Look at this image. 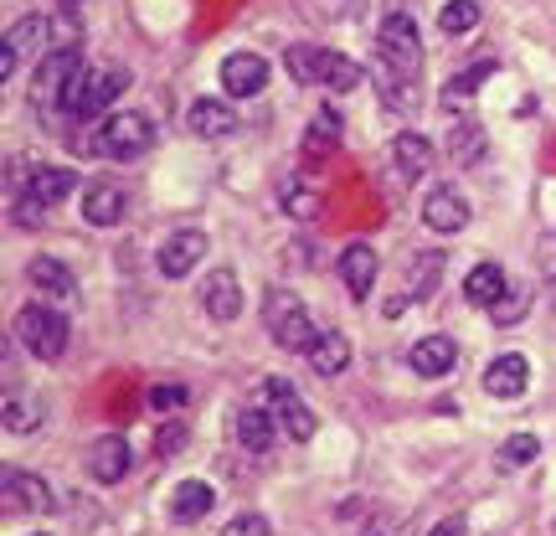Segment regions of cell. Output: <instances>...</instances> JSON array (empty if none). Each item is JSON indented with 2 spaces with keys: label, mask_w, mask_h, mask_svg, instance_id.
<instances>
[{
  "label": "cell",
  "mask_w": 556,
  "mask_h": 536,
  "mask_svg": "<svg viewBox=\"0 0 556 536\" xmlns=\"http://www.w3.org/2000/svg\"><path fill=\"white\" fill-rule=\"evenodd\" d=\"M52 26L58 21H47V16H21L5 32V41H0V78H16V67L26 58H47L52 52Z\"/></svg>",
  "instance_id": "cell-6"
},
{
  "label": "cell",
  "mask_w": 556,
  "mask_h": 536,
  "mask_svg": "<svg viewBox=\"0 0 556 536\" xmlns=\"http://www.w3.org/2000/svg\"><path fill=\"white\" fill-rule=\"evenodd\" d=\"M278 438V417L268 413V408H248V413H238V444L248 449V454H268Z\"/></svg>",
  "instance_id": "cell-27"
},
{
  "label": "cell",
  "mask_w": 556,
  "mask_h": 536,
  "mask_svg": "<svg viewBox=\"0 0 556 536\" xmlns=\"http://www.w3.org/2000/svg\"><path fill=\"white\" fill-rule=\"evenodd\" d=\"M150 145H155V124H150V114H139V109H119V114H109V120L99 124V135L88 139V155L139 160Z\"/></svg>",
  "instance_id": "cell-4"
},
{
  "label": "cell",
  "mask_w": 556,
  "mask_h": 536,
  "mask_svg": "<svg viewBox=\"0 0 556 536\" xmlns=\"http://www.w3.org/2000/svg\"><path fill=\"white\" fill-rule=\"evenodd\" d=\"M495 67H500L495 58H479V62H469L464 73H454V78L443 83V94H438V103H443V114H448V120H458V114L469 109V99L479 94V83L490 78Z\"/></svg>",
  "instance_id": "cell-15"
},
{
  "label": "cell",
  "mask_w": 556,
  "mask_h": 536,
  "mask_svg": "<svg viewBox=\"0 0 556 536\" xmlns=\"http://www.w3.org/2000/svg\"><path fill=\"white\" fill-rule=\"evenodd\" d=\"M263 325H268V336L283 346V351H315V320H309V310L299 304V295H283V289H268V299H263Z\"/></svg>",
  "instance_id": "cell-5"
},
{
  "label": "cell",
  "mask_w": 556,
  "mask_h": 536,
  "mask_svg": "<svg viewBox=\"0 0 556 536\" xmlns=\"http://www.w3.org/2000/svg\"><path fill=\"white\" fill-rule=\"evenodd\" d=\"M186 124H191V135L197 139H222V135L238 129V114H232L222 99H197L191 109H186Z\"/></svg>",
  "instance_id": "cell-22"
},
{
  "label": "cell",
  "mask_w": 556,
  "mask_h": 536,
  "mask_svg": "<svg viewBox=\"0 0 556 536\" xmlns=\"http://www.w3.org/2000/svg\"><path fill=\"white\" fill-rule=\"evenodd\" d=\"M505 289H510V284H505V269H500V263H475L469 278H464V299H469V304H484V310H495L500 299H505Z\"/></svg>",
  "instance_id": "cell-25"
},
{
  "label": "cell",
  "mask_w": 556,
  "mask_h": 536,
  "mask_svg": "<svg viewBox=\"0 0 556 536\" xmlns=\"http://www.w3.org/2000/svg\"><path fill=\"white\" fill-rule=\"evenodd\" d=\"M83 67V52L78 47H52L47 58H37V78H31V103L37 109H62V94L73 73Z\"/></svg>",
  "instance_id": "cell-7"
},
{
  "label": "cell",
  "mask_w": 556,
  "mask_h": 536,
  "mask_svg": "<svg viewBox=\"0 0 556 536\" xmlns=\"http://www.w3.org/2000/svg\"><path fill=\"white\" fill-rule=\"evenodd\" d=\"M73 186H78V180H73V171H62V165H37V171H31V180H26L21 191H31V197L47 201V207H58Z\"/></svg>",
  "instance_id": "cell-28"
},
{
  "label": "cell",
  "mask_w": 556,
  "mask_h": 536,
  "mask_svg": "<svg viewBox=\"0 0 556 536\" xmlns=\"http://www.w3.org/2000/svg\"><path fill=\"white\" fill-rule=\"evenodd\" d=\"M41 417H47V402L31 398L21 382H11V387H5V402H0V423H5L11 434H31V428H41Z\"/></svg>",
  "instance_id": "cell-20"
},
{
  "label": "cell",
  "mask_w": 556,
  "mask_h": 536,
  "mask_svg": "<svg viewBox=\"0 0 556 536\" xmlns=\"http://www.w3.org/2000/svg\"><path fill=\"white\" fill-rule=\"evenodd\" d=\"M319 58H325V47H309V41L289 47V73H294V83H319Z\"/></svg>",
  "instance_id": "cell-34"
},
{
  "label": "cell",
  "mask_w": 556,
  "mask_h": 536,
  "mask_svg": "<svg viewBox=\"0 0 556 536\" xmlns=\"http://www.w3.org/2000/svg\"><path fill=\"white\" fill-rule=\"evenodd\" d=\"M392 160H397V171L407 180H422L428 171H433V145H428V135L407 129V135L392 139Z\"/></svg>",
  "instance_id": "cell-24"
},
{
  "label": "cell",
  "mask_w": 556,
  "mask_h": 536,
  "mask_svg": "<svg viewBox=\"0 0 556 536\" xmlns=\"http://www.w3.org/2000/svg\"><path fill=\"white\" fill-rule=\"evenodd\" d=\"M263 402H268V413L278 417V428L294 438V444H309L315 438V413L304 408V398L294 392V382H283V377H268L263 382Z\"/></svg>",
  "instance_id": "cell-8"
},
{
  "label": "cell",
  "mask_w": 556,
  "mask_h": 536,
  "mask_svg": "<svg viewBox=\"0 0 556 536\" xmlns=\"http://www.w3.org/2000/svg\"><path fill=\"white\" fill-rule=\"evenodd\" d=\"M422 222L433 227V233H464L469 227V201L458 197L454 186H438V191H428V201H422Z\"/></svg>",
  "instance_id": "cell-14"
},
{
  "label": "cell",
  "mask_w": 556,
  "mask_h": 536,
  "mask_svg": "<svg viewBox=\"0 0 556 536\" xmlns=\"http://www.w3.org/2000/svg\"><path fill=\"white\" fill-rule=\"evenodd\" d=\"M309 366H315L319 377H340V372L351 366V340L336 336V331H330V336H319L315 351H309Z\"/></svg>",
  "instance_id": "cell-29"
},
{
  "label": "cell",
  "mask_w": 556,
  "mask_h": 536,
  "mask_svg": "<svg viewBox=\"0 0 556 536\" xmlns=\"http://www.w3.org/2000/svg\"><path fill=\"white\" fill-rule=\"evenodd\" d=\"M212 506H217V490H212L206 479H180L176 496H170V521H176V526H197Z\"/></svg>",
  "instance_id": "cell-21"
},
{
  "label": "cell",
  "mask_w": 556,
  "mask_h": 536,
  "mask_svg": "<svg viewBox=\"0 0 556 536\" xmlns=\"http://www.w3.org/2000/svg\"><path fill=\"white\" fill-rule=\"evenodd\" d=\"M319 83H325L330 94H351L361 83V67L345 58V52H325V58H319Z\"/></svg>",
  "instance_id": "cell-30"
},
{
  "label": "cell",
  "mask_w": 556,
  "mask_h": 536,
  "mask_svg": "<svg viewBox=\"0 0 556 536\" xmlns=\"http://www.w3.org/2000/svg\"><path fill=\"white\" fill-rule=\"evenodd\" d=\"M26 278H31V289H37L41 299H52V304H73V299H78V278H73V269L62 259H31Z\"/></svg>",
  "instance_id": "cell-16"
},
{
  "label": "cell",
  "mask_w": 556,
  "mask_h": 536,
  "mask_svg": "<svg viewBox=\"0 0 556 536\" xmlns=\"http://www.w3.org/2000/svg\"><path fill=\"white\" fill-rule=\"evenodd\" d=\"M438 278H443V253H417V259L407 263V289H413V299L433 295Z\"/></svg>",
  "instance_id": "cell-32"
},
{
  "label": "cell",
  "mask_w": 556,
  "mask_h": 536,
  "mask_svg": "<svg viewBox=\"0 0 556 536\" xmlns=\"http://www.w3.org/2000/svg\"><path fill=\"white\" fill-rule=\"evenodd\" d=\"M180 444H186V428H180V423H165L155 434V454H176Z\"/></svg>",
  "instance_id": "cell-40"
},
{
  "label": "cell",
  "mask_w": 556,
  "mask_h": 536,
  "mask_svg": "<svg viewBox=\"0 0 556 536\" xmlns=\"http://www.w3.org/2000/svg\"><path fill=\"white\" fill-rule=\"evenodd\" d=\"M413 372L417 377H443V372H454V361H458V346L448 336H422L413 346Z\"/></svg>",
  "instance_id": "cell-23"
},
{
  "label": "cell",
  "mask_w": 556,
  "mask_h": 536,
  "mask_svg": "<svg viewBox=\"0 0 556 536\" xmlns=\"http://www.w3.org/2000/svg\"><path fill=\"white\" fill-rule=\"evenodd\" d=\"M526 387H531V366H526V357H495L490 366H484V392H490V398L516 402Z\"/></svg>",
  "instance_id": "cell-17"
},
{
  "label": "cell",
  "mask_w": 556,
  "mask_h": 536,
  "mask_svg": "<svg viewBox=\"0 0 556 536\" xmlns=\"http://www.w3.org/2000/svg\"><path fill=\"white\" fill-rule=\"evenodd\" d=\"M0 506L11 516H47L52 511V485L41 475H31V470L5 464V475H0Z\"/></svg>",
  "instance_id": "cell-9"
},
{
  "label": "cell",
  "mask_w": 556,
  "mask_h": 536,
  "mask_svg": "<svg viewBox=\"0 0 556 536\" xmlns=\"http://www.w3.org/2000/svg\"><path fill=\"white\" fill-rule=\"evenodd\" d=\"M201 259H206V233L201 227H180V233L160 242V274L165 278H186Z\"/></svg>",
  "instance_id": "cell-10"
},
{
  "label": "cell",
  "mask_w": 556,
  "mask_h": 536,
  "mask_svg": "<svg viewBox=\"0 0 556 536\" xmlns=\"http://www.w3.org/2000/svg\"><path fill=\"white\" fill-rule=\"evenodd\" d=\"M526 304H531V289H505V299L495 304V320L516 325V320H526Z\"/></svg>",
  "instance_id": "cell-37"
},
{
  "label": "cell",
  "mask_w": 556,
  "mask_h": 536,
  "mask_svg": "<svg viewBox=\"0 0 556 536\" xmlns=\"http://www.w3.org/2000/svg\"><path fill=\"white\" fill-rule=\"evenodd\" d=\"M124 186L114 180H93V186H83V222H93V227H114L124 222Z\"/></svg>",
  "instance_id": "cell-18"
},
{
  "label": "cell",
  "mask_w": 556,
  "mask_h": 536,
  "mask_svg": "<svg viewBox=\"0 0 556 536\" xmlns=\"http://www.w3.org/2000/svg\"><path fill=\"white\" fill-rule=\"evenodd\" d=\"M340 278H345V289L351 299H371V284H377V253H371V242H351L345 253H340Z\"/></svg>",
  "instance_id": "cell-19"
},
{
  "label": "cell",
  "mask_w": 556,
  "mask_h": 536,
  "mask_svg": "<svg viewBox=\"0 0 556 536\" xmlns=\"http://www.w3.org/2000/svg\"><path fill=\"white\" fill-rule=\"evenodd\" d=\"M191 402V387H180V382H160V387H150V408L155 413H176V408H186Z\"/></svg>",
  "instance_id": "cell-36"
},
{
  "label": "cell",
  "mask_w": 556,
  "mask_h": 536,
  "mask_svg": "<svg viewBox=\"0 0 556 536\" xmlns=\"http://www.w3.org/2000/svg\"><path fill=\"white\" fill-rule=\"evenodd\" d=\"M201 304H206V315L222 320V325H232L242 315V284L232 269H212V274L201 278Z\"/></svg>",
  "instance_id": "cell-12"
},
{
  "label": "cell",
  "mask_w": 556,
  "mask_h": 536,
  "mask_svg": "<svg viewBox=\"0 0 556 536\" xmlns=\"http://www.w3.org/2000/svg\"><path fill=\"white\" fill-rule=\"evenodd\" d=\"M263 83H268V62L258 52H232L222 62V88L232 99H253V94H263Z\"/></svg>",
  "instance_id": "cell-13"
},
{
  "label": "cell",
  "mask_w": 556,
  "mask_h": 536,
  "mask_svg": "<svg viewBox=\"0 0 556 536\" xmlns=\"http://www.w3.org/2000/svg\"><path fill=\"white\" fill-rule=\"evenodd\" d=\"M448 160L454 165H479L484 160V124L469 120V114H458L448 124Z\"/></svg>",
  "instance_id": "cell-26"
},
{
  "label": "cell",
  "mask_w": 556,
  "mask_h": 536,
  "mask_svg": "<svg viewBox=\"0 0 556 536\" xmlns=\"http://www.w3.org/2000/svg\"><path fill=\"white\" fill-rule=\"evenodd\" d=\"M222 536H268V521H263L258 511H248V516L227 521V526H222Z\"/></svg>",
  "instance_id": "cell-39"
},
{
  "label": "cell",
  "mask_w": 556,
  "mask_h": 536,
  "mask_svg": "<svg viewBox=\"0 0 556 536\" xmlns=\"http://www.w3.org/2000/svg\"><path fill=\"white\" fill-rule=\"evenodd\" d=\"M417 73H422V37L407 11H387L377 26V88L392 114H407L417 103Z\"/></svg>",
  "instance_id": "cell-1"
},
{
  "label": "cell",
  "mask_w": 556,
  "mask_h": 536,
  "mask_svg": "<svg viewBox=\"0 0 556 536\" xmlns=\"http://www.w3.org/2000/svg\"><path fill=\"white\" fill-rule=\"evenodd\" d=\"M428 536H464V516H448V521H438Z\"/></svg>",
  "instance_id": "cell-41"
},
{
  "label": "cell",
  "mask_w": 556,
  "mask_h": 536,
  "mask_svg": "<svg viewBox=\"0 0 556 536\" xmlns=\"http://www.w3.org/2000/svg\"><path fill=\"white\" fill-rule=\"evenodd\" d=\"M58 5H67V11H73V5H83V0H58Z\"/></svg>",
  "instance_id": "cell-42"
},
{
  "label": "cell",
  "mask_w": 556,
  "mask_h": 536,
  "mask_svg": "<svg viewBox=\"0 0 556 536\" xmlns=\"http://www.w3.org/2000/svg\"><path fill=\"white\" fill-rule=\"evenodd\" d=\"M67 340H73V331H67V315H62L52 299L26 304V310L16 315V346H26V351H31L37 361H62Z\"/></svg>",
  "instance_id": "cell-3"
},
{
  "label": "cell",
  "mask_w": 556,
  "mask_h": 536,
  "mask_svg": "<svg viewBox=\"0 0 556 536\" xmlns=\"http://www.w3.org/2000/svg\"><path fill=\"white\" fill-rule=\"evenodd\" d=\"M336 139H340V114L336 109H319V120L309 124V135H304V150H309V155H325Z\"/></svg>",
  "instance_id": "cell-33"
},
{
  "label": "cell",
  "mask_w": 556,
  "mask_h": 536,
  "mask_svg": "<svg viewBox=\"0 0 556 536\" xmlns=\"http://www.w3.org/2000/svg\"><path fill=\"white\" fill-rule=\"evenodd\" d=\"M536 454H541V438L536 434L505 438V459H510V464H526V459H536Z\"/></svg>",
  "instance_id": "cell-38"
},
{
  "label": "cell",
  "mask_w": 556,
  "mask_h": 536,
  "mask_svg": "<svg viewBox=\"0 0 556 536\" xmlns=\"http://www.w3.org/2000/svg\"><path fill=\"white\" fill-rule=\"evenodd\" d=\"M124 88H129V67H88L83 62L78 73H73V83H67V94H62V114L93 120L114 99H124Z\"/></svg>",
  "instance_id": "cell-2"
},
{
  "label": "cell",
  "mask_w": 556,
  "mask_h": 536,
  "mask_svg": "<svg viewBox=\"0 0 556 536\" xmlns=\"http://www.w3.org/2000/svg\"><path fill=\"white\" fill-rule=\"evenodd\" d=\"M47 201H37L31 191H16V201H11V217H16V227H41L47 222Z\"/></svg>",
  "instance_id": "cell-35"
},
{
  "label": "cell",
  "mask_w": 556,
  "mask_h": 536,
  "mask_svg": "<svg viewBox=\"0 0 556 536\" xmlns=\"http://www.w3.org/2000/svg\"><path fill=\"white\" fill-rule=\"evenodd\" d=\"M129 464H135V449H129L124 434L93 438V449H88V475L99 479V485H119V479L129 475Z\"/></svg>",
  "instance_id": "cell-11"
},
{
  "label": "cell",
  "mask_w": 556,
  "mask_h": 536,
  "mask_svg": "<svg viewBox=\"0 0 556 536\" xmlns=\"http://www.w3.org/2000/svg\"><path fill=\"white\" fill-rule=\"evenodd\" d=\"M438 26H443V37H469L479 26V0H443Z\"/></svg>",
  "instance_id": "cell-31"
}]
</instances>
